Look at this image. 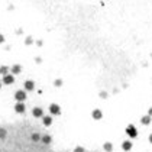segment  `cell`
<instances>
[{
    "instance_id": "cell-10",
    "label": "cell",
    "mask_w": 152,
    "mask_h": 152,
    "mask_svg": "<svg viewBox=\"0 0 152 152\" xmlns=\"http://www.w3.org/2000/svg\"><path fill=\"white\" fill-rule=\"evenodd\" d=\"M54 84L57 85V87H61V85H62V81H61V80H55V83H54Z\"/></svg>"
},
{
    "instance_id": "cell-1",
    "label": "cell",
    "mask_w": 152,
    "mask_h": 152,
    "mask_svg": "<svg viewBox=\"0 0 152 152\" xmlns=\"http://www.w3.org/2000/svg\"><path fill=\"white\" fill-rule=\"evenodd\" d=\"M3 83H4V84H12V83H15V77L12 76V74L4 76L3 77Z\"/></svg>"
},
{
    "instance_id": "cell-5",
    "label": "cell",
    "mask_w": 152,
    "mask_h": 152,
    "mask_svg": "<svg viewBox=\"0 0 152 152\" xmlns=\"http://www.w3.org/2000/svg\"><path fill=\"white\" fill-rule=\"evenodd\" d=\"M32 113H34V116H35V117H41V116L43 114L42 109H39V107H35V109L32 110Z\"/></svg>"
},
{
    "instance_id": "cell-7",
    "label": "cell",
    "mask_w": 152,
    "mask_h": 152,
    "mask_svg": "<svg viewBox=\"0 0 152 152\" xmlns=\"http://www.w3.org/2000/svg\"><path fill=\"white\" fill-rule=\"evenodd\" d=\"M20 71H22V67H20V65H13V67H12V73H13V74H19Z\"/></svg>"
},
{
    "instance_id": "cell-2",
    "label": "cell",
    "mask_w": 152,
    "mask_h": 152,
    "mask_svg": "<svg viewBox=\"0 0 152 152\" xmlns=\"http://www.w3.org/2000/svg\"><path fill=\"white\" fill-rule=\"evenodd\" d=\"M15 97H16V100H17V101H25V99H26V93H25V91H20V90H19V91L15 94Z\"/></svg>"
},
{
    "instance_id": "cell-12",
    "label": "cell",
    "mask_w": 152,
    "mask_h": 152,
    "mask_svg": "<svg viewBox=\"0 0 152 152\" xmlns=\"http://www.w3.org/2000/svg\"><path fill=\"white\" fill-rule=\"evenodd\" d=\"M34 41H32V38H26V45H29V43H32Z\"/></svg>"
},
{
    "instance_id": "cell-4",
    "label": "cell",
    "mask_w": 152,
    "mask_h": 152,
    "mask_svg": "<svg viewBox=\"0 0 152 152\" xmlns=\"http://www.w3.org/2000/svg\"><path fill=\"white\" fill-rule=\"evenodd\" d=\"M59 106L58 104H51V113L52 114H59Z\"/></svg>"
},
{
    "instance_id": "cell-14",
    "label": "cell",
    "mask_w": 152,
    "mask_h": 152,
    "mask_svg": "<svg viewBox=\"0 0 152 152\" xmlns=\"http://www.w3.org/2000/svg\"><path fill=\"white\" fill-rule=\"evenodd\" d=\"M0 88H1V83H0Z\"/></svg>"
},
{
    "instance_id": "cell-8",
    "label": "cell",
    "mask_w": 152,
    "mask_h": 152,
    "mask_svg": "<svg viewBox=\"0 0 152 152\" xmlns=\"http://www.w3.org/2000/svg\"><path fill=\"white\" fill-rule=\"evenodd\" d=\"M7 71H9V67H6V65L0 67V74L1 76H7Z\"/></svg>"
},
{
    "instance_id": "cell-3",
    "label": "cell",
    "mask_w": 152,
    "mask_h": 152,
    "mask_svg": "<svg viewBox=\"0 0 152 152\" xmlns=\"http://www.w3.org/2000/svg\"><path fill=\"white\" fill-rule=\"evenodd\" d=\"M15 110H16L17 113H23V112H25V104H23V101H19L16 106H15Z\"/></svg>"
},
{
    "instance_id": "cell-6",
    "label": "cell",
    "mask_w": 152,
    "mask_h": 152,
    "mask_svg": "<svg viewBox=\"0 0 152 152\" xmlns=\"http://www.w3.org/2000/svg\"><path fill=\"white\" fill-rule=\"evenodd\" d=\"M34 87H35L34 81H26V83H25V88L28 90V91H32V90H34Z\"/></svg>"
},
{
    "instance_id": "cell-9",
    "label": "cell",
    "mask_w": 152,
    "mask_h": 152,
    "mask_svg": "<svg viewBox=\"0 0 152 152\" xmlns=\"http://www.w3.org/2000/svg\"><path fill=\"white\" fill-rule=\"evenodd\" d=\"M43 123H45L46 126H49L51 123H52V117H49V116H46V117H43Z\"/></svg>"
},
{
    "instance_id": "cell-11",
    "label": "cell",
    "mask_w": 152,
    "mask_h": 152,
    "mask_svg": "<svg viewBox=\"0 0 152 152\" xmlns=\"http://www.w3.org/2000/svg\"><path fill=\"white\" fill-rule=\"evenodd\" d=\"M43 142L49 144V142H51V138H49V136H43Z\"/></svg>"
},
{
    "instance_id": "cell-13",
    "label": "cell",
    "mask_w": 152,
    "mask_h": 152,
    "mask_svg": "<svg viewBox=\"0 0 152 152\" xmlns=\"http://www.w3.org/2000/svg\"><path fill=\"white\" fill-rule=\"evenodd\" d=\"M3 42H4V36L0 34V43H3Z\"/></svg>"
}]
</instances>
